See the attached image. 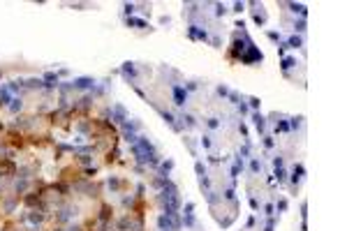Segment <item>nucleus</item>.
I'll return each instance as SVG.
<instances>
[{"label":"nucleus","instance_id":"nucleus-1","mask_svg":"<svg viewBox=\"0 0 347 231\" xmlns=\"http://www.w3.org/2000/svg\"><path fill=\"white\" fill-rule=\"evenodd\" d=\"M90 83H93L90 79H76V81H74V86H76V88H88Z\"/></svg>","mask_w":347,"mask_h":231},{"label":"nucleus","instance_id":"nucleus-2","mask_svg":"<svg viewBox=\"0 0 347 231\" xmlns=\"http://www.w3.org/2000/svg\"><path fill=\"white\" fill-rule=\"evenodd\" d=\"M176 100H178V104H183V90L176 88Z\"/></svg>","mask_w":347,"mask_h":231},{"label":"nucleus","instance_id":"nucleus-3","mask_svg":"<svg viewBox=\"0 0 347 231\" xmlns=\"http://www.w3.org/2000/svg\"><path fill=\"white\" fill-rule=\"evenodd\" d=\"M44 79H47V81H49V83H47V86H53V81H56V74H47V76H44Z\"/></svg>","mask_w":347,"mask_h":231}]
</instances>
